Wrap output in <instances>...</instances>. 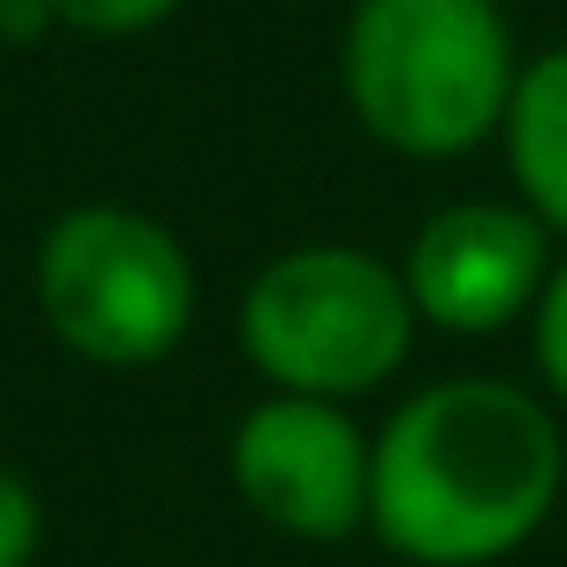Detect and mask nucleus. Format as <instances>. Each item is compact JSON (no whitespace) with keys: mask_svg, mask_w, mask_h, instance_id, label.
<instances>
[{"mask_svg":"<svg viewBox=\"0 0 567 567\" xmlns=\"http://www.w3.org/2000/svg\"><path fill=\"white\" fill-rule=\"evenodd\" d=\"M503 158H511L517 202L554 237H567V43L525 58L503 115Z\"/></svg>","mask_w":567,"mask_h":567,"instance_id":"obj_7","label":"nucleus"},{"mask_svg":"<svg viewBox=\"0 0 567 567\" xmlns=\"http://www.w3.org/2000/svg\"><path fill=\"white\" fill-rule=\"evenodd\" d=\"M532 360L546 374V395L567 410V259H554L539 288V309H532Z\"/></svg>","mask_w":567,"mask_h":567,"instance_id":"obj_9","label":"nucleus"},{"mask_svg":"<svg viewBox=\"0 0 567 567\" xmlns=\"http://www.w3.org/2000/svg\"><path fill=\"white\" fill-rule=\"evenodd\" d=\"M43 546V496L29 474L0 467V567H29Z\"/></svg>","mask_w":567,"mask_h":567,"instance_id":"obj_10","label":"nucleus"},{"mask_svg":"<svg viewBox=\"0 0 567 567\" xmlns=\"http://www.w3.org/2000/svg\"><path fill=\"white\" fill-rule=\"evenodd\" d=\"M567 439L546 395L496 374L431 381L374 439L367 525L416 567H488L554 517Z\"/></svg>","mask_w":567,"mask_h":567,"instance_id":"obj_1","label":"nucleus"},{"mask_svg":"<svg viewBox=\"0 0 567 567\" xmlns=\"http://www.w3.org/2000/svg\"><path fill=\"white\" fill-rule=\"evenodd\" d=\"M230 488L288 539H346L374 503V439H360L346 402L266 395L230 431Z\"/></svg>","mask_w":567,"mask_h":567,"instance_id":"obj_5","label":"nucleus"},{"mask_svg":"<svg viewBox=\"0 0 567 567\" xmlns=\"http://www.w3.org/2000/svg\"><path fill=\"white\" fill-rule=\"evenodd\" d=\"M194 259L158 216L80 202L37 237V317L86 367H158L194 331Z\"/></svg>","mask_w":567,"mask_h":567,"instance_id":"obj_4","label":"nucleus"},{"mask_svg":"<svg viewBox=\"0 0 567 567\" xmlns=\"http://www.w3.org/2000/svg\"><path fill=\"white\" fill-rule=\"evenodd\" d=\"M546 274H554V230L525 202H445L402 251L416 323L453 338H488L532 317Z\"/></svg>","mask_w":567,"mask_h":567,"instance_id":"obj_6","label":"nucleus"},{"mask_svg":"<svg viewBox=\"0 0 567 567\" xmlns=\"http://www.w3.org/2000/svg\"><path fill=\"white\" fill-rule=\"evenodd\" d=\"M237 346L274 395L352 402L381 388L416 346V302L402 266L367 245H295L251 274L237 302Z\"/></svg>","mask_w":567,"mask_h":567,"instance_id":"obj_3","label":"nucleus"},{"mask_svg":"<svg viewBox=\"0 0 567 567\" xmlns=\"http://www.w3.org/2000/svg\"><path fill=\"white\" fill-rule=\"evenodd\" d=\"M43 8H51V22L72 29V37L115 43V37H144V29L173 22L181 0H43Z\"/></svg>","mask_w":567,"mask_h":567,"instance_id":"obj_8","label":"nucleus"},{"mask_svg":"<svg viewBox=\"0 0 567 567\" xmlns=\"http://www.w3.org/2000/svg\"><path fill=\"white\" fill-rule=\"evenodd\" d=\"M503 0H360L338 37L346 109L395 158H467L503 137L517 94Z\"/></svg>","mask_w":567,"mask_h":567,"instance_id":"obj_2","label":"nucleus"}]
</instances>
